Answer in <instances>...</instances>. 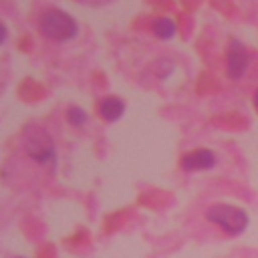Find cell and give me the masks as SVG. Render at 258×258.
<instances>
[{"mask_svg":"<svg viewBox=\"0 0 258 258\" xmlns=\"http://www.w3.org/2000/svg\"><path fill=\"white\" fill-rule=\"evenodd\" d=\"M16 258H24V256H16Z\"/></svg>","mask_w":258,"mask_h":258,"instance_id":"cell-10","label":"cell"},{"mask_svg":"<svg viewBox=\"0 0 258 258\" xmlns=\"http://www.w3.org/2000/svg\"><path fill=\"white\" fill-rule=\"evenodd\" d=\"M125 113V101L115 97V95H109L105 97L101 103H99V115L101 119H105L107 123H115L123 117Z\"/></svg>","mask_w":258,"mask_h":258,"instance_id":"cell-6","label":"cell"},{"mask_svg":"<svg viewBox=\"0 0 258 258\" xmlns=\"http://www.w3.org/2000/svg\"><path fill=\"white\" fill-rule=\"evenodd\" d=\"M250 64V52L248 48L238 40L232 38L230 46H228V54H226V73L232 81H238L244 77V73L248 71Z\"/></svg>","mask_w":258,"mask_h":258,"instance_id":"cell-4","label":"cell"},{"mask_svg":"<svg viewBox=\"0 0 258 258\" xmlns=\"http://www.w3.org/2000/svg\"><path fill=\"white\" fill-rule=\"evenodd\" d=\"M206 218L220 226L228 236H238L248 228V214L244 208L240 206H232V204H212L206 210Z\"/></svg>","mask_w":258,"mask_h":258,"instance_id":"cell-2","label":"cell"},{"mask_svg":"<svg viewBox=\"0 0 258 258\" xmlns=\"http://www.w3.org/2000/svg\"><path fill=\"white\" fill-rule=\"evenodd\" d=\"M175 30H177L175 22L171 18H167V16H159V18H155L151 22V32L161 40H171L175 36Z\"/></svg>","mask_w":258,"mask_h":258,"instance_id":"cell-7","label":"cell"},{"mask_svg":"<svg viewBox=\"0 0 258 258\" xmlns=\"http://www.w3.org/2000/svg\"><path fill=\"white\" fill-rule=\"evenodd\" d=\"M252 103H254V109L258 111V89L254 91V97H252Z\"/></svg>","mask_w":258,"mask_h":258,"instance_id":"cell-9","label":"cell"},{"mask_svg":"<svg viewBox=\"0 0 258 258\" xmlns=\"http://www.w3.org/2000/svg\"><path fill=\"white\" fill-rule=\"evenodd\" d=\"M67 121L73 125V127H83L87 121H89V115L85 113V109L81 107H71L67 111Z\"/></svg>","mask_w":258,"mask_h":258,"instance_id":"cell-8","label":"cell"},{"mask_svg":"<svg viewBox=\"0 0 258 258\" xmlns=\"http://www.w3.org/2000/svg\"><path fill=\"white\" fill-rule=\"evenodd\" d=\"M38 30L44 38L54 42H67L77 38L79 34V22L60 8H48L38 18Z\"/></svg>","mask_w":258,"mask_h":258,"instance_id":"cell-1","label":"cell"},{"mask_svg":"<svg viewBox=\"0 0 258 258\" xmlns=\"http://www.w3.org/2000/svg\"><path fill=\"white\" fill-rule=\"evenodd\" d=\"M22 145H24V151L28 153V157H32L36 163L48 165L54 161V155H56L54 141L42 127H36V125L26 127Z\"/></svg>","mask_w":258,"mask_h":258,"instance_id":"cell-3","label":"cell"},{"mask_svg":"<svg viewBox=\"0 0 258 258\" xmlns=\"http://www.w3.org/2000/svg\"><path fill=\"white\" fill-rule=\"evenodd\" d=\"M214 165H216V153L210 149H196L181 157L183 171H204V169H212Z\"/></svg>","mask_w":258,"mask_h":258,"instance_id":"cell-5","label":"cell"}]
</instances>
